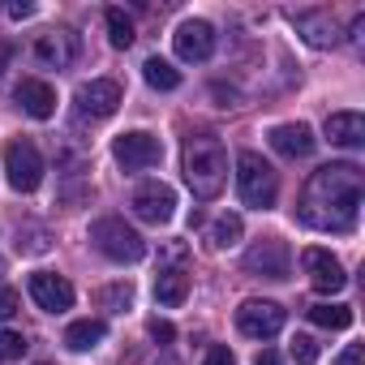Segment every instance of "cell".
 Instances as JSON below:
<instances>
[{
    "label": "cell",
    "instance_id": "obj_20",
    "mask_svg": "<svg viewBox=\"0 0 365 365\" xmlns=\"http://www.w3.org/2000/svg\"><path fill=\"white\" fill-rule=\"evenodd\" d=\"M103 335H108V322H103V318H82V322H73V327L65 331V344H69L73 352H86V348L103 344Z\"/></svg>",
    "mask_w": 365,
    "mask_h": 365
},
{
    "label": "cell",
    "instance_id": "obj_16",
    "mask_svg": "<svg viewBox=\"0 0 365 365\" xmlns=\"http://www.w3.org/2000/svg\"><path fill=\"white\" fill-rule=\"evenodd\" d=\"M18 103H22L26 116L48 120V116L56 112V91H52L48 82H39V78H22V82H18Z\"/></svg>",
    "mask_w": 365,
    "mask_h": 365
},
{
    "label": "cell",
    "instance_id": "obj_24",
    "mask_svg": "<svg viewBox=\"0 0 365 365\" xmlns=\"http://www.w3.org/2000/svg\"><path fill=\"white\" fill-rule=\"evenodd\" d=\"M103 18H108V39H112V48H129V43H133V22L125 18V9H108Z\"/></svg>",
    "mask_w": 365,
    "mask_h": 365
},
{
    "label": "cell",
    "instance_id": "obj_4",
    "mask_svg": "<svg viewBox=\"0 0 365 365\" xmlns=\"http://www.w3.org/2000/svg\"><path fill=\"white\" fill-rule=\"evenodd\" d=\"M91 241H95V250H99L103 258H112V262H142V258H146V241H142L120 215L95 220V224H91Z\"/></svg>",
    "mask_w": 365,
    "mask_h": 365
},
{
    "label": "cell",
    "instance_id": "obj_7",
    "mask_svg": "<svg viewBox=\"0 0 365 365\" xmlns=\"http://www.w3.org/2000/svg\"><path fill=\"white\" fill-rule=\"evenodd\" d=\"M245 271L258 275V279H288V271H292V250H288V241L262 237V241L245 254Z\"/></svg>",
    "mask_w": 365,
    "mask_h": 365
},
{
    "label": "cell",
    "instance_id": "obj_34",
    "mask_svg": "<svg viewBox=\"0 0 365 365\" xmlns=\"http://www.w3.org/2000/svg\"><path fill=\"white\" fill-rule=\"evenodd\" d=\"M254 365H279V356H275V352H271V348H262V352H258V356H254Z\"/></svg>",
    "mask_w": 365,
    "mask_h": 365
},
{
    "label": "cell",
    "instance_id": "obj_12",
    "mask_svg": "<svg viewBox=\"0 0 365 365\" xmlns=\"http://www.w3.org/2000/svg\"><path fill=\"white\" fill-rule=\"evenodd\" d=\"M26 288H31L35 305H39V309H48V314H65V309H73V284H69L65 275H52V271H35Z\"/></svg>",
    "mask_w": 365,
    "mask_h": 365
},
{
    "label": "cell",
    "instance_id": "obj_15",
    "mask_svg": "<svg viewBox=\"0 0 365 365\" xmlns=\"http://www.w3.org/2000/svg\"><path fill=\"white\" fill-rule=\"evenodd\" d=\"M271 146L284 155V159H305V155H314V146H318V138H314V129L309 125H301V120H288V125H275L271 133Z\"/></svg>",
    "mask_w": 365,
    "mask_h": 365
},
{
    "label": "cell",
    "instance_id": "obj_2",
    "mask_svg": "<svg viewBox=\"0 0 365 365\" xmlns=\"http://www.w3.org/2000/svg\"><path fill=\"white\" fill-rule=\"evenodd\" d=\"M180 168H185V185L194 190L198 202L220 198L224 185H228V150H224V142L215 133L190 138L185 142V163H180Z\"/></svg>",
    "mask_w": 365,
    "mask_h": 365
},
{
    "label": "cell",
    "instance_id": "obj_14",
    "mask_svg": "<svg viewBox=\"0 0 365 365\" xmlns=\"http://www.w3.org/2000/svg\"><path fill=\"white\" fill-rule=\"evenodd\" d=\"M78 108L86 112V116H112L116 108H120V82H112V78H95V82H82L78 86Z\"/></svg>",
    "mask_w": 365,
    "mask_h": 365
},
{
    "label": "cell",
    "instance_id": "obj_26",
    "mask_svg": "<svg viewBox=\"0 0 365 365\" xmlns=\"http://www.w3.org/2000/svg\"><path fill=\"white\" fill-rule=\"evenodd\" d=\"M22 352H26V335L0 331V361H22Z\"/></svg>",
    "mask_w": 365,
    "mask_h": 365
},
{
    "label": "cell",
    "instance_id": "obj_31",
    "mask_svg": "<svg viewBox=\"0 0 365 365\" xmlns=\"http://www.w3.org/2000/svg\"><path fill=\"white\" fill-rule=\"evenodd\" d=\"M335 365H361V344H348L344 352H339V361Z\"/></svg>",
    "mask_w": 365,
    "mask_h": 365
},
{
    "label": "cell",
    "instance_id": "obj_1",
    "mask_svg": "<svg viewBox=\"0 0 365 365\" xmlns=\"http://www.w3.org/2000/svg\"><path fill=\"white\" fill-rule=\"evenodd\" d=\"M361 194H365V176L356 163H327L305 180L297 215L314 232H356Z\"/></svg>",
    "mask_w": 365,
    "mask_h": 365
},
{
    "label": "cell",
    "instance_id": "obj_5",
    "mask_svg": "<svg viewBox=\"0 0 365 365\" xmlns=\"http://www.w3.org/2000/svg\"><path fill=\"white\" fill-rule=\"evenodd\" d=\"M5 172H9V185L18 194H35L39 180H43V155L31 138H14L5 146Z\"/></svg>",
    "mask_w": 365,
    "mask_h": 365
},
{
    "label": "cell",
    "instance_id": "obj_9",
    "mask_svg": "<svg viewBox=\"0 0 365 365\" xmlns=\"http://www.w3.org/2000/svg\"><path fill=\"white\" fill-rule=\"evenodd\" d=\"M129 207H133V215L142 220V224H168L172 215H176V194L168 190V185H159V180H150V185H138L133 190V198H129Z\"/></svg>",
    "mask_w": 365,
    "mask_h": 365
},
{
    "label": "cell",
    "instance_id": "obj_19",
    "mask_svg": "<svg viewBox=\"0 0 365 365\" xmlns=\"http://www.w3.org/2000/svg\"><path fill=\"white\" fill-rule=\"evenodd\" d=\"M190 297V275L185 271H180V267H172V271H159V279H155V301L159 305H180V301H185Z\"/></svg>",
    "mask_w": 365,
    "mask_h": 365
},
{
    "label": "cell",
    "instance_id": "obj_6",
    "mask_svg": "<svg viewBox=\"0 0 365 365\" xmlns=\"http://www.w3.org/2000/svg\"><path fill=\"white\" fill-rule=\"evenodd\" d=\"M112 155H116V163L125 172H142V168H155L163 159V142L155 133H146V129H133V133H120L112 142Z\"/></svg>",
    "mask_w": 365,
    "mask_h": 365
},
{
    "label": "cell",
    "instance_id": "obj_29",
    "mask_svg": "<svg viewBox=\"0 0 365 365\" xmlns=\"http://www.w3.org/2000/svg\"><path fill=\"white\" fill-rule=\"evenodd\" d=\"M146 331H150V335H155L159 344H172V339H176V331H172V322H163V318H150V327H146Z\"/></svg>",
    "mask_w": 365,
    "mask_h": 365
},
{
    "label": "cell",
    "instance_id": "obj_3",
    "mask_svg": "<svg viewBox=\"0 0 365 365\" xmlns=\"http://www.w3.org/2000/svg\"><path fill=\"white\" fill-rule=\"evenodd\" d=\"M237 190H241V202L245 207L267 211L279 198V176H275V168L258 150H241L237 155Z\"/></svg>",
    "mask_w": 365,
    "mask_h": 365
},
{
    "label": "cell",
    "instance_id": "obj_33",
    "mask_svg": "<svg viewBox=\"0 0 365 365\" xmlns=\"http://www.w3.org/2000/svg\"><path fill=\"white\" fill-rule=\"evenodd\" d=\"M9 61H14V43H0V78H5V69H9Z\"/></svg>",
    "mask_w": 365,
    "mask_h": 365
},
{
    "label": "cell",
    "instance_id": "obj_32",
    "mask_svg": "<svg viewBox=\"0 0 365 365\" xmlns=\"http://www.w3.org/2000/svg\"><path fill=\"white\" fill-rule=\"evenodd\" d=\"M35 14V5H26V0H18V5H9V18L14 22H22V18H31Z\"/></svg>",
    "mask_w": 365,
    "mask_h": 365
},
{
    "label": "cell",
    "instance_id": "obj_17",
    "mask_svg": "<svg viewBox=\"0 0 365 365\" xmlns=\"http://www.w3.org/2000/svg\"><path fill=\"white\" fill-rule=\"evenodd\" d=\"M322 129H327V138L335 146H348V150H356L365 142V116L361 112H331Z\"/></svg>",
    "mask_w": 365,
    "mask_h": 365
},
{
    "label": "cell",
    "instance_id": "obj_27",
    "mask_svg": "<svg viewBox=\"0 0 365 365\" xmlns=\"http://www.w3.org/2000/svg\"><path fill=\"white\" fill-rule=\"evenodd\" d=\"M292 361H297V365H314V361H318L314 335H297V339H292Z\"/></svg>",
    "mask_w": 365,
    "mask_h": 365
},
{
    "label": "cell",
    "instance_id": "obj_18",
    "mask_svg": "<svg viewBox=\"0 0 365 365\" xmlns=\"http://www.w3.org/2000/svg\"><path fill=\"white\" fill-rule=\"evenodd\" d=\"M292 22L305 35V43H314V48H335L339 43V31H335L331 14H297Z\"/></svg>",
    "mask_w": 365,
    "mask_h": 365
},
{
    "label": "cell",
    "instance_id": "obj_22",
    "mask_svg": "<svg viewBox=\"0 0 365 365\" xmlns=\"http://www.w3.org/2000/svg\"><path fill=\"white\" fill-rule=\"evenodd\" d=\"M142 73H146V82H150L155 91H176V86H180V69H172V65L159 61V56H150V61L142 65Z\"/></svg>",
    "mask_w": 365,
    "mask_h": 365
},
{
    "label": "cell",
    "instance_id": "obj_11",
    "mask_svg": "<svg viewBox=\"0 0 365 365\" xmlns=\"http://www.w3.org/2000/svg\"><path fill=\"white\" fill-rule=\"evenodd\" d=\"M172 43H176V56H180V61L202 65V61H211V52H215V26H211V22H202V18L180 22Z\"/></svg>",
    "mask_w": 365,
    "mask_h": 365
},
{
    "label": "cell",
    "instance_id": "obj_23",
    "mask_svg": "<svg viewBox=\"0 0 365 365\" xmlns=\"http://www.w3.org/2000/svg\"><path fill=\"white\" fill-rule=\"evenodd\" d=\"M241 232H245L241 215H220V220L211 224V245H215V250H228V245L241 241Z\"/></svg>",
    "mask_w": 365,
    "mask_h": 365
},
{
    "label": "cell",
    "instance_id": "obj_30",
    "mask_svg": "<svg viewBox=\"0 0 365 365\" xmlns=\"http://www.w3.org/2000/svg\"><path fill=\"white\" fill-rule=\"evenodd\" d=\"M202 365H237V356H232L224 344H215V348L207 352V361H202Z\"/></svg>",
    "mask_w": 365,
    "mask_h": 365
},
{
    "label": "cell",
    "instance_id": "obj_10",
    "mask_svg": "<svg viewBox=\"0 0 365 365\" xmlns=\"http://www.w3.org/2000/svg\"><path fill=\"white\" fill-rule=\"evenodd\" d=\"M73 56H78V35H69V31H43L31 43V61L39 69H69Z\"/></svg>",
    "mask_w": 365,
    "mask_h": 365
},
{
    "label": "cell",
    "instance_id": "obj_28",
    "mask_svg": "<svg viewBox=\"0 0 365 365\" xmlns=\"http://www.w3.org/2000/svg\"><path fill=\"white\" fill-rule=\"evenodd\" d=\"M18 314V292L14 288H0V322Z\"/></svg>",
    "mask_w": 365,
    "mask_h": 365
},
{
    "label": "cell",
    "instance_id": "obj_21",
    "mask_svg": "<svg viewBox=\"0 0 365 365\" xmlns=\"http://www.w3.org/2000/svg\"><path fill=\"white\" fill-rule=\"evenodd\" d=\"M309 318H314L318 327H327V331H348V327H352V309H348V305H331V301L309 305Z\"/></svg>",
    "mask_w": 365,
    "mask_h": 365
},
{
    "label": "cell",
    "instance_id": "obj_25",
    "mask_svg": "<svg viewBox=\"0 0 365 365\" xmlns=\"http://www.w3.org/2000/svg\"><path fill=\"white\" fill-rule=\"evenodd\" d=\"M129 301H133V288L129 284H112V288L99 292V305L103 309H129Z\"/></svg>",
    "mask_w": 365,
    "mask_h": 365
},
{
    "label": "cell",
    "instance_id": "obj_8",
    "mask_svg": "<svg viewBox=\"0 0 365 365\" xmlns=\"http://www.w3.org/2000/svg\"><path fill=\"white\" fill-rule=\"evenodd\" d=\"M284 305H275V301H245L241 309H237V327H241V335H250V339H271V335H279L284 331Z\"/></svg>",
    "mask_w": 365,
    "mask_h": 365
},
{
    "label": "cell",
    "instance_id": "obj_13",
    "mask_svg": "<svg viewBox=\"0 0 365 365\" xmlns=\"http://www.w3.org/2000/svg\"><path fill=\"white\" fill-rule=\"evenodd\" d=\"M301 267H305V275H309V284L318 288V292H339L344 284H348V275H344V267H339V258L331 254V250H305L301 254Z\"/></svg>",
    "mask_w": 365,
    "mask_h": 365
}]
</instances>
